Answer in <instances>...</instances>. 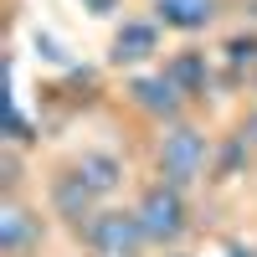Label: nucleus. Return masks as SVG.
Instances as JSON below:
<instances>
[{"label":"nucleus","instance_id":"f257e3e1","mask_svg":"<svg viewBox=\"0 0 257 257\" xmlns=\"http://www.w3.org/2000/svg\"><path fill=\"white\" fill-rule=\"evenodd\" d=\"M211 170H216V139L201 123H190V118L160 123V134H155V180L196 190L201 180H211Z\"/></svg>","mask_w":257,"mask_h":257},{"label":"nucleus","instance_id":"f03ea898","mask_svg":"<svg viewBox=\"0 0 257 257\" xmlns=\"http://www.w3.org/2000/svg\"><path fill=\"white\" fill-rule=\"evenodd\" d=\"M134 216H139V226H144L155 252H175L190 237V221H196L190 216V190L170 185V180H149L134 196Z\"/></svg>","mask_w":257,"mask_h":257},{"label":"nucleus","instance_id":"7ed1b4c3","mask_svg":"<svg viewBox=\"0 0 257 257\" xmlns=\"http://www.w3.org/2000/svg\"><path fill=\"white\" fill-rule=\"evenodd\" d=\"M82 247L93 257H144V252H155L139 216H134V206H103L88 221V231H82Z\"/></svg>","mask_w":257,"mask_h":257},{"label":"nucleus","instance_id":"20e7f679","mask_svg":"<svg viewBox=\"0 0 257 257\" xmlns=\"http://www.w3.org/2000/svg\"><path fill=\"white\" fill-rule=\"evenodd\" d=\"M103 206H108V201H103L98 190L82 180V170H77V165H62L57 175L47 180V216L62 221V226H72L77 237L88 231V221L98 216Z\"/></svg>","mask_w":257,"mask_h":257},{"label":"nucleus","instance_id":"39448f33","mask_svg":"<svg viewBox=\"0 0 257 257\" xmlns=\"http://www.w3.org/2000/svg\"><path fill=\"white\" fill-rule=\"evenodd\" d=\"M47 206H31L26 196H6L0 201V257H41L47 242Z\"/></svg>","mask_w":257,"mask_h":257},{"label":"nucleus","instance_id":"423d86ee","mask_svg":"<svg viewBox=\"0 0 257 257\" xmlns=\"http://www.w3.org/2000/svg\"><path fill=\"white\" fill-rule=\"evenodd\" d=\"M128 103L155 123H175V118H185L190 98L170 82V72H139V77H128Z\"/></svg>","mask_w":257,"mask_h":257},{"label":"nucleus","instance_id":"0eeeda50","mask_svg":"<svg viewBox=\"0 0 257 257\" xmlns=\"http://www.w3.org/2000/svg\"><path fill=\"white\" fill-rule=\"evenodd\" d=\"M72 165L82 170V180H88L103 201H113L118 190H123V160L113 155V149H82Z\"/></svg>","mask_w":257,"mask_h":257},{"label":"nucleus","instance_id":"6e6552de","mask_svg":"<svg viewBox=\"0 0 257 257\" xmlns=\"http://www.w3.org/2000/svg\"><path fill=\"white\" fill-rule=\"evenodd\" d=\"M155 21L175 31H206L216 21V0H155Z\"/></svg>","mask_w":257,"mask_h":257},{"label":"nucleus","instance_id":"1a4fd4ad","mask_svg":"<svg viewBox=\"0 0 257 257\" xmlns=\"http://www.w3.org/2000/svg\"><path fill=\"white\" fill-rule=\"evenodd\" d=\"M160 52V21H123L113 36V62H144Z\"/></svg>","mask_w":257,"mask_h":257},{"label":"nucleus","instance_id":"9d476101","mask_svg":"<svg viewBox=\"0 0 257 257\" xmlns=\"http://www.w3.org/2000/svg\"><path fill=\"white\" fill-rule=\"evenodd\" d=\"M165 72H170V82H175V88H180L190 103H196V98L211 88V62H206L201 52H175V57L165 62Z\"/></svg>","mask_w":257,"mask_h":257},{"label":"nucleus","instance_id":"9b49d317","mask_svg":"<svg viewBox=\"0 0 257 257\" xmlns=\"http://www.w3.org/2000/svg\"><path fill=\"white\" fill-rule=\"evenodd\" d=\"M237 139L252 149V155H257V103H252V108H247V118H242V128H237Z\"/></svg>","mask_w":257,"mask_h":257},{"label":"nucleus","instance_id":"f8f14e48","mask_svg":"<svg viewBox=\"0 0 257 257\" xmlns=\"http://www.w3.org/2000/svg\"><path fill=\"white\" fill-rule=\"evenodd\" d=\"M221 257H257V247H247V242H226Z\"/></svg>","mask_w":257,"mask_h":257},{"label":"nucleus","instance_id":"ddd939ff","mask_svg":"<svg viewBox=\"0 0 257 257\" xmlns=\"http://www.w3.org/2000/svg\"><path fill=\"white\" fill-rule=\"evenodd\" d=\"M155 257H196V252H185V247H175V252H155Z\"/></svg>","mask_w":257,"mask_h":257}]
</instances>
